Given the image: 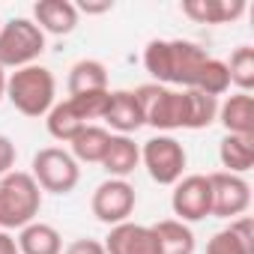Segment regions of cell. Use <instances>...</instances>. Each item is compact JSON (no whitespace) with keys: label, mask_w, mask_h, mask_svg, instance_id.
Returning <instances> with one entry per match:
<instances>
[{"label":"cell","mask_w":254,"mask_h":254,"mask_svg":"<svg viewBox=\"0 0 254 254\" xmlns=\"http://www.w3.org/2000/svg\"><path fill=\"white\" fill-rule=\"evenodd\" d=\"M66 90L69 96H84V93H105L108 90V69L99 60H78L69 69L66 78Z\"/></svg>","instance_id":"cell-19"},{"label":"cell","mask_w":254,"mask_h":254,"mask_svg":"<svg viewBox=\"0 0 254 254\" xmlns=\"http://www.w3.org/2000/svg\"><path fill=\"white\" fill-rule=\"evenodd\" d=\"M159 242V254H194V233L186 221L177 218H162L150 224Z\"/></svg>","instance_id":"cell-20"},{"label":"cell","mask_w":254,"mask_h":254,"mask_svg":"<svg viewBox=\"0 0 254 254\" xmlns=\"http://www.w3.org/2000/svg\"><path fill=\"white\" fill-rule=\"evenodd\" d=\"M6 254H18V248H15V251H6Z\"/></svg>","instance_id":"cell-33"},{"label":"cell","mask_w":254,"mask_h":254,"mask_svg":"<svg viewBox=\"0 0 254 254\" xmlns=\"http://www.w3.org/2000/svg\"><path fill=\"white\" fill-rule=\"evenodd\" d=\"M218 123L227 129V135L254 138V99L251 93H233L218 105Z\"/></svg>","instance_id":"cell-15"},{"label":"cell","mask_w":254,"mask_h":254,"mask_svg":"<svg viewBox=\"0 0 254 254\" xmlns=\"http://www.w3.org/2000/svg\"><path fill=\"white\" fill-rule=\"evenodd\" d=\"M102 245L108 254H159V242H156L153 227L135 224V221L114 224Z\"/></svg>","instance_id":"cell-11"},{"label":"cell","mask_w":254,"mask_h":254,"mask_svg":"<svg viewBox=\"0 0 254 254\" xmlns=\"http://www.w3.org/2000/svg\"><path fill=\"white\" fill-rule=\"evenodd\" d=\"M84 120L78 117V111L72 108V102L66 99V102H54V108L45 114V129H48V135L54 138V141H63V144H69L81 129H84Z\"/></svg>","instance_id":"cell-24"},{"label":"cell","mask_w":254,"mask_h":254,"mask_svg":"<svg viewBox=\"0 0 254 254\" xmlns=\"http://www.w3.org/2000/svg\"><path fill=\"white\" fill-rule=\"evenodd\" d=\"M209 215L215 218H239L248 212L251 206V186L227 171H215L209 174Z\"/></svg>","instance_id":"cell-9"},{"label":"cell","mask_w":254,"mask_h":254,"mask_svg":"<svg viewBox=\"0 0 254 254\" xmlns=\"http://www.w3.org/2000/svg\"><path fill=\"white\" fill-rule=\"evenodd\" d=\"M135 189L129 180H105L96 186L93 197H90V209L93 215L102 221V224H123V221H129V215L135 212Z\"/></svg>","instance_id":"cell-8"},{"label":"cell","mask_w":254,"mask_h":254,"mask_svg":"<svg viewBox=\"0 0 254 254\" xmlns=\"http://www.w3.org/2000/svg\"><path fill=\"white\" fill-rule=\"evenodd\" d=\"M108 93H111V90H105V93L69 96V102H72V108L78 111V117L90 126V120H102V117H105V108H108Z\"/></svg>","instance_id":"cell-27"},{"label":"cell","mask_w":254,"mask_h":254,"mask_svg":"<svg viewBox=\"0 0 254 254\" xmlns=\"http://www.w3.org/2000/svg\"><path fill=\"white\" fill-rule=\"evenodd\" d=\"M15 159H18L15 144H12L6 135H0V177H6V174L15 171Z\"/></svg>","instance_id":"cell-28"},{"label":"cell","mask_w":254,"mask_h":254,"mask_svg":"<svg viewBox=\"0 0 254 254\" xmlns=\"http://www.w3.org/2000/svg\"><path fill=\"white\" fill-rule=\"evenodd\" d=\"M117 135H132L144 126V114L138 105L135 90H111L108 93V108L102 117Z\"/></svg>","instance_id":"cell-12"},{"label":"cell","mask_w":254,"mask_h":254,"mask_svg":"<svg viewBox=\"0 0 254 254\" xmlns=\"http://www.w3.org/2000/svg\"><path fill=\"white\" fill-rule=\"evenodd\" d=\"M18 254H63V236L45 221H30L18 230Z\"/></svg>","instance_id":"cell-18"},{"label":"cell","mask_w":254,"mask_h":254,"mask_svg":"<svg viewBox=\"0 0 254 254\" xmlns=\"http://www.w3.org/2000/svg\"><path fill=\"white\" fill-rule=\"evenodd\" d=\"M0 99H6V72L0 66Z\"/></svg>","instance_id":"cell-32"},{"label":"cell","mask_w":254,"mask_h":254,"mask_svg":"<svg viewBox=\"0 0 254 254\" xmlns=\"http://www.w3.org/2000/svg\"><path fill=\"white\" fill-rule=\"evenodd\" d=\"M227 72H230V84H236L239 93H251V87H254V48L239 45L230 54Z\"/></svg>","instance_id":"cell-26"},{"label":"cell","mask_w":254,"mask_h":254,"mask_svg":"<svg viewBox=\"0 0 254 254\" xmlns=\"http://www.w3.org/2000/svg\"><path fill=\"white\" fill-rule=\"evenodd\" d=\"M54 96H57V81L51 69L39 63L12 69V75H6V99L24 117H33V120L45 117L54 108Z\"/></svg>","instance_id":"cell-2"},{"label":"cell","mask_w":254,"mask_h":254,"mask_svg":"<svg viewBox=\"0 0 254 254\" xmlns=\"http://www.w3.org/2000/svg\"><path fill=\"white\" fill-rule=\"evenodd\" d=\"M30 177L36 180V186L42 191H51V194H69L78 180H81V168L78 162L72 159L69 150H60V147H45L33 156V165H30Z\"/></svg>","instance_id":"cell-5"},{"label":"cell","mask_w":254,"mask_h":254,"mask_svg":"<svg viewBox=\"0 0 254 254\" xmlns=\"http://www.w3.org/2000/svg\"><path fill=\"white\" fill-rule=\"evenodd\" d=\"M18 245H15V239L6 233V230H0V254H6V251H15Z\"/></svg>","instance_id":"cell-31"},{"label":"cell","mask_w":254,"mask_h":254,"mask_svg":"<svg viewBox=\"0 0 254 254\" xmlns=\"http://www.w3.org/2000/svg\"><path fill=\"white\" fill-rule=\"evenodd\" d=\"M209 54L189 39H153L144 48V66L156 78L153 84L162 87L177 84L183 90H191Z\"/></svg>","instance_id":"cell-1"},{"label":"cell","mask_w":254,"mask_h":254,"mask_svg":"<svg viewBox=\"0 0 254 254\" xmlns=\"http://www.w3.org/2000/svg\"><path fill=\"white\" fill-rule=\"evenodd\" d=\"M138 165H141V147L129 135H111L105 159H102V168L114 180H126L129 174H135Z\"/></svg>","instance_id":"cell-17"},{"label":"cell","mask_w":254,"mask_h":254,"mask_svg":"<svg viewBox=\"0 0 254 254\" xmlns=\"http://www.w3.org/2000/svg\"><path fill=\"white\" fill-rule=\"evenodd\" d=\"M63 254H108V251H105V245L99 239H87L84 236V239H72Z\"/></svg>","instance_id":"cell-29"},{"label":"cell","mask_w":254,"mask_h":254,"mask_svg":"<svg viewBox=\"0 0 254 254\" xmlns=\"http://www.w3.org/2000/svg\"><path fill=\"white\" fill-rule=\"evenodd\" d=\"M42 209V189L27 171L0 177V230H21L36 221Z\"/></svg>","instance_id":"cell-3"},{"label":"cell","mask_w":254,"mask_h":254,"mask_svg":"<svg viewBox=\"0 0 254 254\" xmlns=\"http://www.w3.org/2000/svg\"><path fill=\"white\" fill-rule=\"evenodd\" d=\"M206 254H254V224L248 215L233 218L224 230H218L209 245Z\"/></svg>","instance_id":"cell-14"},{"label":"cell","mask_w":254,"mask_h":254,"mask_svg":"<svg viewBox=\"0 0 254 254\" xmlns=\"http://www.w3.org/2000/svg\"><path fill=\"white\" fill-rule=\"evenodd\" d=\"M144 126H153L159 132L183 129V90H171L162 84H144L135 90Z\"/></svg>","instance_id":"cell-7"},{"label":"cell","mask_w":254,"mask_h":254,"mask_svg":"<svg viewBox=\"0 0 254 254\" xmlns=\"http://www.w3.org/2000/svg\"><path fill=\"white\" fill-rule=\"evenodd\" d=\"M108 141H111V132L90 123V126H84V129L69 141L72 144V159L75 162H87V165H102Z\"/></svg>","instance_id":"cell-22"},{"label":"cell","mask_w":254,"mask_h":254,"mask_svg":"<svg viewBox=\"0 0 254 254\" xmlns=\"http://www.w3.org/2000/svg\"><path fill=\"white\" fill-rule=\"evenodd\" d=\"M141 162L150 174L153 183L159 186H177L183 180V171H186V147L171 138V135H156L150 138L144 147H141Z\"/></svg>","instance_id":"cell-6"},{"label":"cell","mask_w":254,"mask_h":254,"mask_svg":"<svg viewBox=\"0 0 254 254\" xmlns=\"http://www.w3.org/2000/svg\"><path fill=\"white\" fill-rule=\"evenodd\" d=\"M218 120V99L203 96L200 90H183V129H206Z\"/></svg>","instance_id":"cell-21"},{"label":"cell","mask_w":254,"mask_h":254,"mask_svg":"<svg viewBox=\"0 0 254 254\" xmlns=\"http://www.w3.org/2000/svg\"><path fill=\"white\" fill-rule=\"evenodd\" d=\"M191 90H200L203 96H212V99L224 96V93L230 90V72H227V63L209 57V60L203 63V69H200V75H197V84H194Z\"/></svg>","instance_id":"cell-25"},{"label":"cell","mask_w":254,"mask_h":254,"mask_svg":"<svg viewBox=\"0 0 254 254\" xmlns=\"http://www.w3.org/2000/svg\"><path fill=\"white\" fill-rule=\"evenodd\" d=\"M33 24L51 36H69L78 27V9L69 0H39L33 3Z\"/></svg>","instance_id":"cell-13"},{"label":"cell","mask_w":254,"mask_h":254,"mask_svg":"<svg viewBox=\"0 0 254 254\" xmlns=\"http://www.w3.org/2000/svg\"><path fill=\"white\" fill-rule=\"evenodd\" d=\"M45 51V33L33 24V18H12L0 24V66L24 69L33 66Z\"/></svg>","instance_id":"cell-4"},{"label":"cell","mask_w":254,"mask_h":254,"mask_svg":"<svg viewBox=\"0 0 254 254\" xmlns=\"http://www.w3.org/2000/svg\"><path fill=\"white\" fill-rule=\"evenodd\" d=\"M78 12H87V15H102V12H111L114 3L111 0H102V3H90V0H84V3H75Z\"/></svg>","instance_id":"cell-30"},{"label":"cell","mask_w":254,"mask_h":254,"mask_svg":"<svg viewBox=\"0 0 254 254\" xmlns=\"http://www.w3.org/2000/svg\"><path fill=\"white\" fill-rule=\"evenodd\" d=\"M218 159H221V168H224L227 174L242 177V174L251 171V165H254V138L224 135V141L218 144Z\"/></svg>","instance_id":"cell-23"},{"label":"cell","mask_w":254,"mask_h":254,"mask_svg":"<svg viewBox=\"0 0 254 254\" xmlns=\"http://www.w3.org/2000/svg\"><path fill=\"white\" fill-rule=\"evenodd\" d=\"M209 177L206 174H189L174 186L171 194V209L177 215V221H203L209 215Z\"/></svg>","instance_id":"cell-10"},{"label":"cell","mask_w":254,"mask_h":254,"mask_svg":"<svg viewBox=\"0 0 254 254\" xmlns=\"http://www.w3.org/2000/svg\"><path fill=\"white\" fill-rule=\"evenodd\" d=\"M183 12L197 24H230L245 12V0H186Z\"/></svg>","instance_id":"cell-16"}]
</instances>
